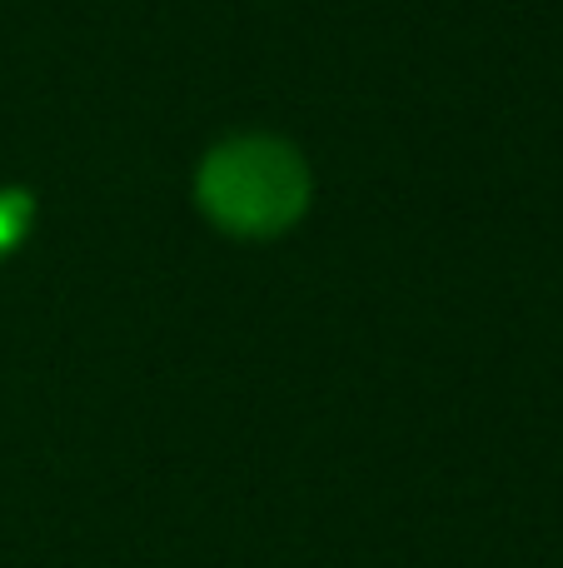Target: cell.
<instances>
[{
    "instance_id": "cell-1",
    "label": "cell",
    "mask_w": 563,
    "mask_h": 568,
    "mask_svg": "<svg viewBox=\"0 0 563 568\" xmlns=\"http://www.w3.org/2000/svg\"><path fill=\"white\" fill-rule=\"evenodd\" d=\"M195 205L235 240H275L309 210V165L279 135H229L199 160Z\"/></svg>"
},
{
    "instance_id": "cell-2",
    "label": "cell",
    "mask_w": 563,
    "mask_h": 568,
    "mask_svg": "<svg viewBox=\"0 0 563 568\" xmlns=\"http://www.w3.org/2000/svg\"><path fill=\"white\" fill-rule=\"evenodd\" d=\"M25 225H30V195L25 190H6V195H0V260L20 245Z\"/></svg>"
}]
</instances>
